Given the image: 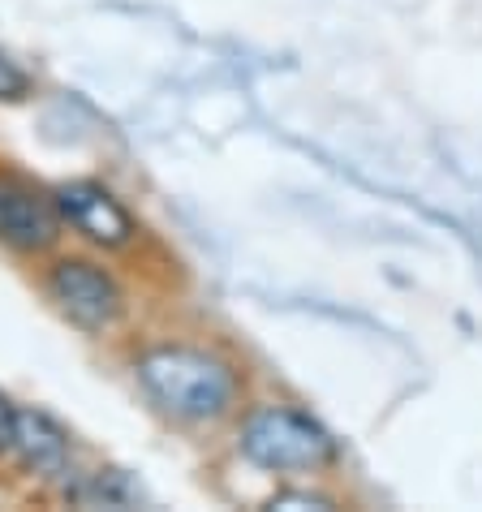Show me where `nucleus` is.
I'll return each mask as SVG.
<instances>
[{
	"instance_id": "obj_1",
	"label": "nucleus",
	"mask_w": 482,
	"mask_h": 512,
	"mask_svg": "<svg viewBox=\"0 0 482 512\" xmlns=\"http://www.w3.org/2000/svg\"><path fill=\"white\" fill-rule=\"evenodd\" d=\"M138 383L168 418L216 422L237 401V379L220 358L190 345H160L138 358Z\"/></svg>"
},
{
	"instance_id": "obj_2",
	"label": "nucleus",
	"mask_w": 482,
	"mask_h": 512,
	"mask_svg": "<svg viewBox=\"0 0 482 512\" xmlns=\"http://www.w3.org/2000/svg\"><path fill=\"white\" fill-rule=\"evenodd\" d=\"M241 457L254 461L259 469H315L332 461V435L323 431L315 418L297 414L285 405H263L241 422Z\"/></svg>"
},
{
	"instance_id": "obj_3",
	"label": "nucleus",
	"mask_w": 482,
	"mask_h": 512,
	"mask_svg": "<svg viewBox=\"0 0 482 512\" xmlns=\"http://www.w3.org/2000/svg\"><path fill=\"white\" fill-rule=\"evenodd\" d=\"M48 293L52 302L61 306V315L69 323L87 327V332H104L121 319L125 310V297L117 289V280H112L104 267H95L87 259H61L48 272Z\"/></svg>"
},
{
	"instance_id": "obj_4",
	"label": "nucleus",
	"mask_w": 482,
	"mask_h": 512,
	"mask_svg": "<svg viewBox=\"0 0 482 512\" xmlns=\"http://www.w3.org/2000/svg\"><path fill=\"white\" fill-rule=\"evenodd\" d=\"M52 203L61 211L65 224L95 241L104 250H121L134 241V216L121 207V198H112V190H104L99 181H65V186L52 190Z\"/></svg>"
},
{
	"instance_id": "obj_5",
	"label": "nucleus",
	"mask_w": 482,
	"mask_h": 512,
	"mask_svg": "<svg viewBox=\"0 0 482 512\" xmlns=\"http://www.w3.org/2000/svg\"><path fill=\"white\" fill-rule=\"evenodd\" d=\"M61 237V211L48 194L18 177H0V241L9 250L35 254Z\"/></svg>"
},
{
	"instance_id": "obj_6",
	"label": "nucleus",
	"mask_w": 482,
	"mask_h": 512,
	"mask_svg": "<svg viewBox=\"0 0 482 512\" xmlns=\"http://www.w3.org/2000/svg\"><path fill=\"white\" fill-rule=\"evenodd\" d=\"M13 457L39 478H61V474H69V461H74L69 431L52 414H44V409H18Z\"/></svg>"
},
{
	"instance_id": "obj_7",
	"label": "nucleus",
	"mask_w": 482,
	"mask_h": 512,
	"mask_svg": "<svg viewBox=\"0 0 482 512\" xmlns=\"http://www.w3.org/2000/svg\"><path fill=\"white\" fill-rule=\"evenodd\" d=\"M26 91H31V78H26V69H18L5 52H0V99H22Z\"/></svg>"
},
{
	"instance_id": "obj_8",
	"label": "nucleus",
	"mask_w": 482,
	"mask_h": 512,
	"mask_svg": "<svg viewBox=\"0 0 482 512\" xmlns=\"http://www.w3.org/2000/svg\"><path fill=\"white\" fill-rule=\"evenodd\" d=\"M13 426H18V405L0 392V457L13 452Z\"/></svg>"
},
{
	"instance_id": "obj_9",
	"label": "nucleus",
	"mask_w": 482,
	"mask_h": 512,
	"mask_svg": "<svg viewBox=\"0 0 482 512\" xmlns=\"http://www.w3.org/2000/svg\"><path fill=\"white\" fill-rule=\"evenodd\" d=\"M272 508H332V500H323V495H306V491H285L276 495Z\"/></svg>"
}]
</instances>
